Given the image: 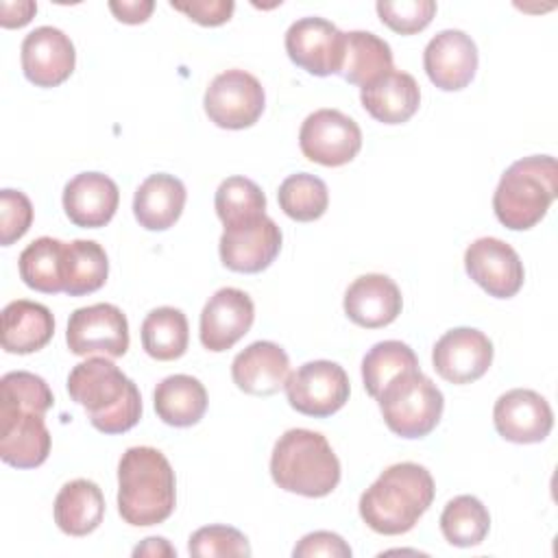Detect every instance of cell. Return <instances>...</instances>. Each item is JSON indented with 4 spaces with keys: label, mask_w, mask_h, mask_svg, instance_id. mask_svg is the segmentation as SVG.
I'll list each match as a JSON object with an SVG mask.
<instances>
[{
    "label": "cell",
    "mask_w": 558,
    "mask_h": 558,
    "mask_svg": "<svg viewBox=\"0 0 558 558\" xmlns=\"http://www.w3.org/2000/svg\"><path fill=\"white\" fill-rule=\"evenodd\" d=\"M70 399L102 434H124L142 418L137 386L107 357H87L68 375Z\"/></svg>",
    "instance_id": "cell-1"
},
{
    "label": "cell",
    "mask_w": 558,
    "mask_h": 558,
    "mask_svg": "<svg viewBox=\"0 0 558 558\" xmlns=\"http://www.w3.org/2000/svg\"><path fill=\"white\" fill-rule=\"evenodd\" d=\"M434 480L416 462L388 466L360 497V517L377 534L410 532L434 501Z\"/></svg>",
    "instance_id": "cell-2"
},
{
    "label": "cell",
    "mask_w": 558,
    "mask_h": 558,
    "mask_svg": "<svg viewBox=\"0 0 558 558\" xmlns=\"http://www.w3.org/2000/svg\"><path fill=\"white\" fill-rule=\"evenodd\" d=\"M177 504V480L155 447H129L118 464V512L135 527L163 523Z\"/></svg>",
    "instance_id": "cell-3"
},
{
    "label": "cell",
    "mask_w": 558,
    "mask_h": 558,
    "mask_svg": "<svg viewBox=\"0 0 558 558\" xmlns=\"http://www.w3.org/2000/svg\"><path fill=\"white\" fill-rule=\"evenodd\" d=\"M270 475L288 493L325 497L340 482V460L323 434L296 427L275 442Z\"/></svg>",
    "instance_id": "cell-4"
},
{
    "label": "cell",
    "mask_w": 558,
    "mask_h": 558,
    "mask_svg": "<svg viewBox=\"0 0 558 558\" xmlns=\"http://www.w3.org/2000/svg\"><path fill=\"white\" fill-rule=\"evenodd\" d=\"M558 196V163L551 155H530L514 161L499 179L493 194L497 220L525 231L543 220Z\"/></svg>",
    "instance_id": "cell-5"
},
{
    "label": "cell",
    "mask_w": 558,
    "mask_h": 558,
    "mask_svg": "<svg viewBox=\"0 0 558 558\" xmlns=\"http://www.w3.org/2000/svg\"><path fill=\"white\" fill-rule=\"evenodd\" d=\"M377 401L388 429L401 438L427 436L438 425L445 408L442 392L421 368L390 379Z\"/></svg>",
    "instance_id": "cell-6"
},
{
    "label": "cell",
    "mask_w": 558,
    "mask_h": 558,
    "mask_svg": "<svg viewBox=\"0 0 558 558\" xmlns=\"http://www.w3.org/2000/svg\"><path fill=\"white\" fill-rule=\"evenodd\" d=\"M288 403L314 418L336 414L349 401V377L344 368L329 360H314L299 366L286 379Z\"/></svg>",
    "instance_id": "cell-7"
},
{
    "label": "cell",
    "mask_w": 558,
    "mask_h": 558,
    "mask_svg": "<svg viewBox=\"0 0 558 558\" xmlns=\"http://www.w3.org/2000/svg\"><path fill=\"white\" fill-rule=\"evenodd\" d=\"M266 105L262 83L244 70L220 72L207 87L203 107L207 118L220 129H248L253 126Z\"/></svg>",
    "instance_id": "cell-8"
},
{
    "label": "cell",
    "mask_w": 558,
    "mask_h": 558,
    "mask_svg": "<svg viewBox=\"0 0 558 558\" xmlns=\"http://www.w3.org/2000/svg\"><path fill=\"white\" fill-rule=\"evenodd\" d=\"M301 153L320 166H344L362 148V131L353 118L338 109L310 113L299 131Z\"/></svg>",
    "instance_id": "cell-9"
},
{
    "label": "cell",
    "mask_w": 558,
    "mask_h": 558,
    "mask_svg": "<svg viewBox=\"0 0 558 558\" xmlns=\"http://www.w3.org/2000/svg\"><path fill=\"white\" fill-rule=\"evenodd\" d=\"M65 342L74 355L102 353L105 357H122L129 349L126 316L111 303L78 307L70 314Z\"/></svg>",
    "instance_id": "cell-10"
},
{
    "label": "cell",
    "mask_w": 558,
    "mask_h": 558,
    "mask_svg": "<svg viewBox=\"0 0 558 558\" xmlns=\"http://www.w3.org/2000/svg\"><path fill=\"white\" fill-rule=\"evenodd\" d=\"M286 52L307 74H340L344 33L325 17H301L286 31Z\"/></svg>",
    "instance_id": "cell-11"
},
{
    "label": "cell",
    "mask_w": 558,
    "mask_h": 558,
    "mask_svg": "<svg viewBox=\"0 0 558 558\" xmlns=\"http://www.w3.org/2000/svg\"><path fill=\"white\" fill-rule=\"evenodd\" d=\"M50 432L44 412L0 401V458L15 469H35L48 460Z\"/></svg>",
    "instance_id": "cell-12"
},
{
    "label": "cell",
    "mask_w": 558,
    "mask_h": 558,
    "mask_svg": "<svg viewBox=\"0 0 558 558\" xmlns=\"http://www.w3.org/2000/svg\"><path fill=\"white\" fill-rule=\"evenodd\" d=\"M218 251L220 262L229 270L262 272L281 251V229L266 214L240 225L225 227Z\"/></svg>",
    "instance_id": "cell-13"
},
{
    "label": "cell",
    "mask_w": 558,
    "mask_h": 558,
    "mask_svg": "<svg viewBox=\"0 0 558 558\" xmlns=\"http://www.w3.org/2000/svg\"><path fill=\"white\" fill-rule=\"evenodd\" d=\"M466 275L490 296H514L525 279L519 253L499 238H477L464 253Z\"/></svg>",
    "instance_id": "cell-14"
},
{
    "label": "cell",
    "mask_w": 558,
    "mask_h": 558,
    "mask_svg": "<svg viewBox=\"0 0 558 558\" xmlns=\"http://www.w3.org/2000/svg\"><path fill=\"white\" fill-rule=\"evenodd\" d=\"M432 362L445 381L471 384L490 368L493 342L480 329L456 327L436 340Z\"/></svg>",
    "instance_id": "cell-15"
},
{
    "label": "cell",
    "mask_w": 558,
    "mask_h": 558,
    "mask_svg": "<svg viewBox=\"0 0 558 558\" xmlns=\"http://www.w3.org/2000/svg\"><path fill=\"white\" fill-rule=\"evenodd\" d=\"M497 434L517 445L541 442L554 427V412L545 397L530 388H512L504 392L493 408Z\"/></svg>",
    "instance_id": "cell-16"
},
{
    "label": "cell",
    "mask_w": 558,
    "mask_h": 558,
    "mask_svg": "<svg viewBox=\"0 0 558 558\" xmlns=\"http://www.w3.org/2000/svg\"><path fill=\"white\" fill-rule=\"evenodd\" d=\"M255 320V305L244 290H216L201 312V344L220 353L244 338Z\"/></svg>",
    "instance_id": "cell-17"
},
{
    "label": "cell",
    "mask_w": 558,
    "mask_h": 558,
    "mask_svg": "<svg viewBox=\"0 0 558 558\" xmlns=\"http://www.w3.org/2000/svg\"><path fill=\"white\" fill-rule=\"evenodd\" d=\"M423 68L438 89H464L477 70V46L464 31H440L425 46Z\"/></svg>",
    "instance_id": "cell-18"
},
{
    "label": "cell",
    "mask_w": 558,
    "mask_h": 558,
    "mask_svg": "<svg viewBox=\"0 0 558 558\" xmlns=\"http://www.w3.org/2000/svg\"><path fill=\"white\" fill-rule=\"evenodd\" d=\"M74 63L72 39L54 26H39L22 41V70L35 87L61 85L74 72Z\"/></svg>",
    "instance_id": "cell-19"
},
{
    "label": "cell",
    "mask_w": 558,
    "mask_h": 558,
    "mask_svg": "<svg viewBox=\"0 0 558 558\" xmlns=\"http://www.w3.org/2000/svg\"><path fill=\"white\" fill-rule=\"evenodd\" d=\"M290 375L288 353L270 340H257L231 362L233 384L253 397H270L286 386Z\"/></svg>",
    "instance_id": "cell-20"
},
{
    "label": "cell",
    "mask_w": 558,
    "mask_h": 558,
    "mask_svg": "<svg viewBox=\"0 0 558 558\" xmlns=\"http://www.w3.org/2000/svg\"><path fill=\"white\" fill-rule=\"evenodd\" d=\"M401 290L388 275H362L344 292V314L366 329L390 325L401 314Z\"/></svg>",
    "instance_id": "cell-21"
},
{
    "label": "cell",
    "mask_w": 558,
    "mask_h": 558,
    "mask_svg": "<svg viewBox=\"0 0 558 558\" xmlns=\"http://www.w3.org/2000/svg\"><path fill=\"white\" fill-rule=\"evenodd\" d=\"M118 203V185L102 172H81L63 187V209L76 227H105L113 218Z\"/></svg>",
    "instance_id": "cell-22"
},
{
    "label": "cell",
    "mask_w": 558,
    "mask_h": 558,
    "mask_svg": "<svg viewBox=\"0 0 558 558\" xmlns=\"http://www.w3.org/2000/svg\"><path fill=\"white\" fill-rule=\"evenodd\" d=\"M362 107L384 124L408 122L421 105V89L412 74L390 70L360 89Z\"/></svg>",
    "instance_id": "cell-23"
},
{
    "label": "cell",
    "mask_w": 558,
    "mask_h": 558,
    "mask_svg": "<svg viewBox=\"0 0 558 558\" xmlns=\"http://www.w3.org/2000/svg\"><path fill=\"white\" fill-rule=\"evenodd\" d=\"M185 185L174 174L157 172L140 183L133 196V214L148 231L170 229L185 207Z\"/></svg>",
    "instance_id": "cell-24"
},
{
    "label": "cell",
    "mask_w": 558,
    "mask_h": 558,
    "mask_svg": "<svg viewBox=\"0 0 558 558\" xmlns=\"http://www.w3.org/2000/svg\"><path fill=\"white\" fill-rule=\"evenodd\" d=\"M54 333L52 312L35 301L17 299L2 310V349L7 353H35L44 349Z\"/></svg>",
    "instance_id": "cell-25"
},
{
    "label": "cell",
    "mask_w": 558,
    "mask_h": 558,
    "mask_svg": "<svg viewBox=\"0 0 558 558\" xmlns=\"http://www.w3.org/2000/svg\"><path fill=\"white\" fill-rule=\"evenodd\" d=\"M102 517L105 497L92 480H72L54 497V523L70 536L92 534L102 523Z\"/></svg>",
    "instance_id": "cell-26"
},
{
    "label": "cell",
    "mask_w": 558,
    "mask_h": 558,
    "mask_svg": "<svg viewBox=\"0 0 558 558\" xmlns=\"http://www.w3.org/2000/svg\"><path fill=\"white\" fill-rule=\"evenodd\" d=\"M157 416L172 427L196 425L207 410V390L192 375H170L161 379L153 395Z\"/></svg>",
    "instance_id": "cell-27"
},
{
    "label": "cell",
    "mask_w": 558,
    "mask_h": 558,
    "mask_svg": "<svg viewBox=\"0 0 558 558\" xmlns=\"http://www.w3.org/2000/svg\"><path fill=\"white\" fill-rule=\"evenodd\" d=\"M392 70V50L388 41L368 31H349L344 33V57L340 76L360 85V89L386 72Z\"/></svg>",
    "instance_id": "cell-28"
},
{
    "label": "cell",
    "mask_w": 558,
    "mask_h": 558,
    "mask_svg": "<svg viewBox=\"0 0 558 558\" xmlns=\"http://www.w3.org/2000/svg\"><path fill=\"white\" fill-rule=\"evenodd\" d=\"M109 275V259L105 248L94 240L65 242L63 257V292L83 296L100 290Z\"/></svg>",
    "instance_id": "cell-29"
},
{
    "label": "cell",
    "mask_w": 558,
    "mask_h": 558,
    "mask_svg": "<svg viewBox=\"0 0 558 558\" xmlns=\"http://www.w3.org/2000/svg\"><path fill=\"white\" fill-rule=\"evenodd\" d=\"M63 257L65 242L48 235L33 240L17 259L22 281L44 294L63 292Z\"/></svg>",
    "instance_id": "cell-30"
},
{
    "label": "cell",
    "mask_w": 558,
    "mask_h": 558,
    "mask_svg": "<svg viewBox=\"0 0 558 558\" xmlns=\"http://www.w3.org/2000/svg\"><path fill=\"white\" fill-rule=\"evenodd\" d=\"M187 318L177 307H157L148 312L142 323V347L150 357L159 362L181 357L187 351Z\"/></svg>",
    "instance_id": "cell-31"
},
{
    "label": "cell",
    "mask_w": 558,
    "mask_h": 558,
    "mask_svg": "<svg viewBox=\"0 0 558 558\" xmlns=\"http://www.w3.org/2000/svg\"><path fill=\"white\" fill-rule=\"evenodd\" d=\"M490 527V514L486 506L473 495L453 497L440 514V532L447 543L456 547L480 545Z\"/></svg>",
    "instance_id": "cell-32"
},
{
    "label": "cell",
    "mask_w": 558,
    "mask_h": 558,
    "mask_svg": "<svg viewBox=\"0 0 558 558\" xmlns=\"http://www.w3.org/2000/svg\"><path fill=\"white\" fill-rule=\"evenodd\" d=\"M418 368L414 351L401 340H384L368 349L362 360V379L366 392L377 399L390 379L397 375Z\"/></svg>",
    "instance_id": "cell-33"
},
{
    "label": "cell",
    "mask_w": 558,
    "mask_h": 558,
    "mask_svg": "<svg viewBox=\"0 0 558 558\" xmlns=\"http://www.w3.org/2000/svg\"><path fill=\"white\" fill-rule=\"evenodd\" d=\"M277 198L283 214L296 222H312L320 218L329 205L325 181L310 172H296L283 179Z\"/></svg>",
    "instance_id": "cell-34"
},
{
    "label": "cell",
    "mask_w": 558,
    "mask_h": 558,
    "mask_svg": "<svg viewBox=\"0 0 558 558\" xmlns=\"http://www.w3.org/2000/svg\"><path fill=\"white\" fill-rule=\"evenodd\" d=\"M214 207L225 227L240 225L266 214V196L262 187L246 177L225 179L214 196Z\"/></svg>",
    "instance_id": "cell-35"
},
{
    "label": "cell",
    "mask_w": 558,
    "mask_h": 558,
    "mask_svg": "<svg viewBox=\"0 0 558 558\" xmlns=\"http://www.w3.org/2000/svg\"><path fill=\"white\" fill-rule=\"evenodd\" d=\"M187 551L196 558L214 556H251L248 538L231 525L198 527L187 543Z\"/></svg>",
    "instance_id": "cell-36"
},
{
    "label": "cell",
    "mask_w": 558,
    "mask_h": 558,
    "mask_svg": "<svg viewBox=\"0 0 558 558\" xmlns=\"http://www.w3.org/2000/svg\"><path fill=\"white\" fill-rule=\"evenodd\" d=\"M0 401L48 412L54 403L46 379L28 371H11L0 379Z\"/></svg>",
    "instance_id": "cell-37"
},
{
    "label": "cell",
    "mask_w": 558,
    "mask_h": 558,
    "mask_svg": "<svg viewBox=\"0 0 558 558\" xmlns=\"http://www.w3.org/2000/svg\"><path fill=\"white\" fill-rule=\"evenodd\" d=\"M379 20L401 35H414L423 31L436 15L434 0H399V2H377Z\"/></svg>",
    "instance_id": "cell-38"
},
{
    "label": "cell",
    "mask_w": 558,
    "mask_h": 558,
    "mask_svg": "<svg viewBox=\"0 0 558 558\" xmlns=\"http://www.w3.org/2000/svg\"><path fill=\"white\" fill-rule=\"evenodd\" d=\"M33 222L31 198L20 190L4 187L0 192V244L11 246L17 242Z\"/></svg>",
    "instance_id": "cell-39"
},
{
    "label": "cell",
    "mask_w": 558,
    "mask_h": 558,
    "mask_svg": "<svg viewBox=\"0 0 558 558\" xmlns=\"http://www.w3.org/2000/svg\"><path fill=\"white\" fill-rule=\"evenodd\" d=\"M294 558H312V556H329V558H349L351 547L344 543V538L336 532H312L305 534L296 547L292 549Z\"/></svg>",
    "instance_id": "cell-40"
},
{
    "label": "cell",
    "mask_w": 558,
    "mask_h": 558,
    "mask_svg": "<svg viewBox=\"0 0 558 558\" xmlns=\"http://www.w3.org/2000/svg\"><path fill=\"white\" fill-rule=\"evenodd\" d=\"M172 9L185 13L192 22L201 26H220L229 22L235 4L231 0H190V2H170Z\"/></svg>",
    "instance_id": "cell-41"
},
{
    "label": "cell",
    "mask_w": 558,
    "mask_h": 558,
    "mask_svg": "<svg viewBox=\"0 0 558 558\" xmlns=\"http://www.w3.org/2000/svg\"><path fill=\"white\" fill-rule=\"evenodd\" d=\"M37 13V2L17 0V2H0V24L4 28H20L33 20Z\"/></svg>",
    "instance_id": "cell-42"
},
{
    "label": "cell",
    "mask_w": 558,
    "mask_h": 558,
    "mask_svg": "<svg viewBox=\"0 0 558 558\" xmlns=\"http://www.w3.org/2000/svg\"><path fill=\"white\" fill-rule=\"evenodd\" d=\"M111 13L124 22V24H142L148 20V15L155 9L153 0H122V2H109Z\"/></svg>",
    "instance_id": "cell-43"
},
{
    "label": "cell",
    "mask_w": 558,
    "mask_h": 558,
    "mask_svg": "<svg viewBox=\"0 0 558 558\" xmlns=\"http://www.w3.org/2000/svg\"><path fill=\"white\" fill-rule=\"evenodd\" d=\"M177 551L161 536H150L133 549V556H174Z\"/></svg>",
    "instance_id": "cell-44"
}]
</instances>
